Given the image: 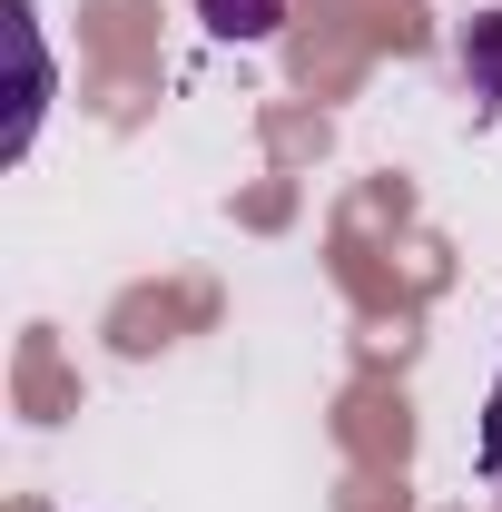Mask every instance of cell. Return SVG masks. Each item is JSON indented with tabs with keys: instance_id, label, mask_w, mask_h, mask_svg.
<instances>
[{
	"instance_id": "obj_3",
	"label": "cell",
	"mask_w": 502,
	"mask_h": 512,
	"mask_svg": "<svg viewBox=\"0 0 502 512\" xmlns=\"http://www.w3.org/2000/svg\"><path fill=\"white\" fill-rule=\"evenodd\" d=\"M197 20L217 40H276L286 30V0H197Z\"/></svg>"
},
{
	"instance_id": "obj_2",
	"label": "cell",
	"mask_w": 502,
	"mask_h": 512,
	"mask_svg": "<svg viewBox=\"0 0 502 512\" xmlns=\"http://www.w3.org/2000/svg\"><path fill=\"white\" fill-rule=\"evenodd\" d=\"M463 79H473L483 109H502V10H483V20L463 30Z\"/></svg>"
},
{
	"instance_id": "obj_1",
	"label": "cell",
	"mask_w": 502,
	"mask_h": 512,
	"mask_svg": "<svg viewBox=\"0 0 502 512\" xmlns=\"http://www.w3.org/2000/svg\"><path fill=\"white\" fill-rule=\"evenodd\" d=\"M0 20H10V50H20V128H10V148H30V119H40V99H50V60H40V30H30V0H10Z\"/></svg>"
},
{
	"instance_id": "obj_4",
	"label": "cell",
	"mask_w": 502,
	"mask_h": 512,
	"mask_svg": "<svg viewBox=\"0 0 502 512\" xmlns=\"http://www.w3.org/2000/svg\"><path fill=\"white\" fill-rule=\"evenodd\" d=\"M473 463L502 483V384H493V404H483V434H473Z\"/></svg>"
}]
</instances>
